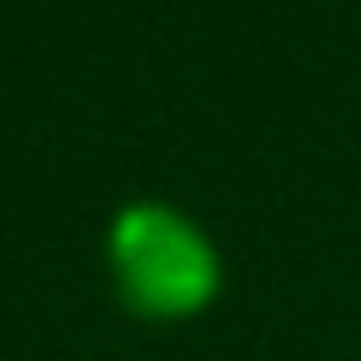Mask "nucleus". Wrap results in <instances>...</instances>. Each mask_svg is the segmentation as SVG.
<instances>
[{
  "label": "nucleus",
  "mask_w": 361,
  "mask_h": 361,
  "mask_svg": "<svg viewBox=\"0 0 361 361\" xmlns=\"http://www.w3.org/2000/svg\"><path fill=\"white\" fill-rule=\"evenodd\" d=\"M102 259L118 305L141 322H192L226 288V259L209 226L164 197L118 203L102 231Z\"/></svg>",
  "instance_id": "f257e3e1"
}]
</instances>
